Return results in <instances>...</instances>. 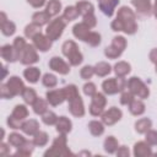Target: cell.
I'll return each mask as SVG.
<instances>
[{"mask_svg":"<svg viewBox=\"0 0 157 157\" xmlns=\"http://www.w3.org/2000/svg\"><path fill=\"white\" fill-rule=\"evenodd\" d=\"M1 56L6 60V61H15L18 58V53L16 52V49L13 48V45H4L1 48Z\"/></svg>","mask_w":157,"mask_h":157,"instance_id":"5bb4252c","label":"cell"},{"mask_svg":"<svg viewBox=\"0 0 157 157\" xmlns=\"http://www.w3.org/2000/svg\"><path fill=\"white\" fill-rule=\"evenodd\" d=\"M42 119H43V121H44L45 124H48V125H52V124H54L55 121H58V118H56V115H55L53 112L45 113Z\"/></svg>","mask_w":157,"mask_h":157,"instance_id":"ee69618b","label":"cell"},{"mask_svg":"<svg viewBox=\"0 0 157 157\" xmlns=\"http://www.w3.org/2000/svg\"><path fill=\"white\" fill-rule=\"evenodd\" d=\"M78 15H80V12H78L77 7L69 6V7H66L65 11H64V20H66V21H72V20H75Z\"/></svg>","mask_w":157,"mask_h":157,"instance_id":"484cf974","label":"cell"},{"mask_svg":"<svg viewBox=\"0 0 157 157\" xmlns=\"http://www.w3.org/2000/svg\"><path fill=\"white\" fill-rule=\"evenodd\" d=\"M93 74H94V67L92 66H85L83 69H81V77L85 80L91 78Z\"/></svg>","mask_w":157,"mask_h":157,"instance_id":"b9f144b4","label":"cell"},{"mask_svg":"<svg viewBox=\"0 0 157 157\" xmlns=\"http://www.w3.org/2000/svg\"><path fill=\"white\" fill-rule=\"evenodd\" d=\"M155 15H156V17H157V0H156V2H155Z\"/></svg>","mask_w":157,"mask_h":157,"instance_id":"11a10c76","label":"cell"},{"mask_svg":"<svg viewBox=\"0 0 157 157\" xmlns=\"http://www.w3.org/2000/svg\"><path fill=\"white\" fill-rule=\"evenodd\" d=\"M13 94L11 93V91L9 90L7 85H2L1 86V97L2 98H11Z\"/></svg>","mask_w":157,"mask_h":157,"instance_id":"681fc988","label":"cell"},{"mask_svg":"<svg viewBox=\"0 0 157 157\" xmlns=\"http://www.w3.org/2000/svg\"><path fill=\"white\" fill-rule=\"evenodd\" d=\"M33 23L37 25V26H42L44 23H47L49 20H50V15L45 11V12H36L33 15Z\"/></svg>","mask_w":157,"mask_h":157,"instance_id":"d6986e66","label":"cell"},{"mask_svg":"<svg viewBox=\"0 0 157 157\" xmlns=\"http://www.w3.org/2000/svg\"><path fill=\"white\" fill-rule=\"evenodd\" d=\"M150 59H151L152 63H156V64H157V49H153V50L151 52V54H150Z\"/></svg>","mask_w":157,"mask_h":157,"instance_id":"db71d44e","label":"cell"},{"mask_svg":"<svg viewBox=\"0 0 157 157\" xmlns=\"http://www.w3.org/2000/svg\"><path fill=\"white\" fill-rule=\"evenodd\" d=\"M63 53L67 56L71 65H78L82 61V54L78 52L77 45L72 40H67L63 45Z\"/></svg>","mask_w":157,"mask_h":157,"instance_id":"7a4b0ae2","label":"cell"},{"mask_svg":"<svg viewBox=\"0 0 157 157\" xmlns=\"http://www.w3.org/2000/svg\"><path fill=\"white\" fill-rule=\"evenodd\" d=\"M18 59L21 60L22 64H33L36 61H38V55L34 50V48L32 45H26L25 49L21 52Z\"/></svg>","mask_w":157,"mask_h":157,"instance_id":"52a82bcc","label":"cell"},{"mask_svg":"<svg viewBox=\"0 0 157 157\" xmlns=\"http://www.w3.org/2000/svg\"><path fill=\"white\" fill-rule=\"evenodd\" d=\"M92 103H94V104H97V105L103 108L105 105V98H104V96L102 93H94L93 98H92Z\"/></svg>","mask_w":157,"mask_h":157,"instance_id":"7bdbcfd3","label":"cell"},{"mask_svg":"<svg viewBox=\"0 0 157 157\" xmlns=\"http://www.w3.org/2000/svg\"><path fill=\"white\" fill-rule=\"evenodd\" d=\"M7 87L9 90L11 91V93L13 96L16 94H21L23 91H25V86H23V82L17 77V76H12L10 77V80L7 81Z\"/></svg>","mask_w":157,"mask_h":157,"instance_id":"30bf717a","label":"cell"},{"mask_svg":"<svg viewBox=\"0 0 157 157\" xmlns=\"http://www.w3.org/2000/svg\"><path fill=\"white\" fill-rule=\"evenodd\" d=\"M134 6L136 7L137 12L142 13V15H148L150 10H151V5L148 0H132Z\"/></svg>","mask_w":157,"mask_h":157,"instance_id":"2e32d148","label":"cell"},{"mask_svg":"<svg viewBox=\"0 0 157 157\" xmlns=\"http://www.w3.org/2000/svg\"><path fill=\"white\" fill-rule=\"evenodd\" d=\"M49 66H50L54 71H58L59 74H63V75L70 72V66H69L61 58H58V56L52 58V60L49 61Z\"/></svg>","mask_w":157,"mask_h":157,"instance_id":"ba28073f","label":"cell"},{"mask_svg":"<svg viewBox=\"0 0 157 157\" xmlns=\"http://www.w3.org/2000/svg\"><path fill=\"white\" fill-rule=\"evenodd\" d=\"M16 27H15V23L13 22H10V21H5V22H1V32L5 34V36H11L13 34Z\"/></svg>","mask_w":157,"mask_h":157,"instance_id":"1f68e13d","label":"cell"},{"mask_svg":"<svg viewBox=\"0 0 157 157\" xmlns=\"http://www.w3.org/2000/svg\"><path fill=\"white\" fill-rule=\"evenodd\" d=\"M47 99L48 102L52 104V105H58V104H61L65 98V93H64V90H54V91H50L47 93Z\"/></svg>","mask_w":157,"mask_h":157,"instance_id":"7c38bea8","label":"cell"},{"mask_svg":"<svg viewBox=\"0 0 157 157\" xmlns=\"http://www.w3.org/2000/svg\"><path fill=\"white\" fill-rule=\"evenodd\" d=\"M60 7H61V4L59 0H50L47 5V12L50 16H54L60 11Z\"/></svg>","mask_w":157,"mask_h":157,"instance_id":"cb8c5ba5","label":"cell"},{"mask_svg":"<svg viewBox=\"0 0 157 157\" xmlns=\"http://www.w3.org/2000/svg\"><path fill=\"white\" fill-rule=\"evenodd\" d=\"M39 70L37 67H27L25 71H23V76L27 78V81H29L31 83H36L39 78Z\"/></svg>","mask_w":157,"mask_h":157,"instance_id":"ac0fdd59","label":"cell"},{"mask_svg":"<svg viewBox=\"0 0 157 157\" xmlns=\"http://www.w3.org/2000/svg\"><path fill=\"white\" fill-rule=\"evenodd\" d=\"M135 126H136V131H139V132H145V131H147V130L151 128V120L147 119V118L140 119L139 121H136Z\"/></svg>","mask_w":157,"mask_h":157,"instance_id":"4dcf8cb0","label":"cell"},{"mask_svg":"<svg viewBox=\"0 0 157 157\" xmlns=\"http://www.w3.org/2000/svg\"><path fill=\"white\" fill-rule=\"evenodd\" d=\"M83 23L87 25L88 27H93V26L96 25V18H94V16H93L92 13H88V15L83 16Z\"/></svg>","mask_w":157,"mask_h":157,"instance_id":"7dc6e473","label":"cell"},{"mask_svg":"<svg viewBox=\"0 0 157 157\" xmlns=\"http://www.w3.org/2000/svg\"><path fill=\"white\" fill-rule=\"evenodd\" d=\"M69 110L71 112L72 115L75 117H82L85 114V109H83V103H82V99L81 97H76L75 99L70 101V107H69Z\"/></svg>","mask_w":157,"mask_h":157,"instance_id":"4fadbf2b","label":"cell"},{"mask_svg":"<svg viewBox=\"0 0 157 157\" xmlns=\"http://www.w3.org/2000/svg\"><path fill=\"white\" fill-rule=\"evenodd\" d=\"M132 99H134V98H132V94H131V93L125 92V93H123L120 102H121V104H128V103H130Z\"/></svg>","mask_w":157,"mask_h":157,"instance_id":"816d5d0a","label":"cell"},{"mask_svg":"<svg viewBox=\"0 0 157 157\" xmlns=\"http://www.w3.org/2000/svg\"><path fill=\"white\" fill-rule=\"evenodd\" d=\"M125 86V81L123 77H118V78H109V80H105L102 85L103 87V91L108 94H114L119 91H121Z\"/></svg>","mask_w":157,"mask_h":157,"instance_id":"5b68a950","label":"cell"},{"mask_svg":"<svg viewBox=\"0 0 157 157\" xmlns=\"http://www.w3.org/2000/svg\"><path fill=\"white\" fill-rule=\"evenodd\" d=\"M43 85L49 87V88L54 87L56 85V77L54 75H52V74H45L44 77H43Z\"/></svg>","mask_w":157,"mask_h":157,"instance_id":"74e56055","label":"cell"},{"mask_svg":"<svg viewBox=\"0 0 157 157\" xmlns=\"http://www.w3.org/2000/svg\"><path fill=\"white\" fill-rule=\"evenodd\" d=\"M129 87L131 93L139 96L140 98H146L148 96V88L144 85V82L137 77H131L129 81Z\"/></svg>","mask_w":157,"mask_h":157,"instance_id":"8992f818","label":"cell"},{"mask_svg":"<svg viewBox=\"0 0 157 157\" xmlns=\"http://www.w3.org/2000/svg\"><path fill=\"white\" fill-rule=\"evenodd\" d=\"M9 144L15 146V147H20L22 144H25V139L20 134H15L13 132V134L9 135Z\"/></svg>","mask_w":157,"mask_h":157,"instance_id":"d6a6232c","label":"cell"},{"mask_svg":"<svg viewBox=\"0 0 157 157\" xmlns=\"http://www.w3.org/2000/svg\"><path fill=\"white\" fill-rule=\"evenodd\" d=\"M85 40L88 44H91L92 47H96V45H98L101 43V36L98 33H96V32H90Z\"/></svg>","mask_w":157,"mask_h":157,"instance_id":"d590c367","label":"cell"},{"mask_svg":"<svg viewBox=\"0 0 157 157\" xmlns=\"http://www.w3.org/2000/svg\"><path fill=\"white\" fill-rule=\"evenodd\" d=\"M47 108H48V105H47L45 101H43L42 98H37L36 102L33 103V110L37 114H43L44 112H47Z\"/></svg>","mask_w":157,"mask_h":157,"instance_id":"f1b7e54d","label":"cell"},{"mask_svg":"<svg viewBox=\"0 0 157 157\" xmlns=\"http://www.w3.org/2000/svg\"><path fill=\"white\" fill-rule=\"evenodd\" d=\"M64 90V93H65V98L70 102L72 99H75L76 97H78V92H77V88L76 86L74 85H70V86H66L63 88Z\"/></svg>","mask_w":157,"mask_h":157,"instance_id":"603a6c76","label":"cell"},{"mask_svg":"<svg viewBox=\"0 0 157 157\" xmlns=\"http://www.w3.org/2000/svg\"><path fill=\"white\" fill-rule=\"evenodd\" d=\"M47 141H48V135H47L45 132L39 131V132L36 134V137H34V144H36V145L43 146V145L47 144Z\"/></svg>","mask_w":157,"mask_h":157,"instance_id":"60d3db41","label":"cell"},{"mask_svg":"<svg viewBox=\"0 0 157 157\" xmlns=\"http://www.w3.org/2000/svg\"><path fill=\"white\" fill-rule=\"evenodd\" d=\"M21 129H22L26 134L32 135V134L37 132V130H38V123H37L36 120H29V121L25 123V124L22 125V128H21Z\"/></svg>","mask_w":157,"mask_h":157,"instance_id":"d4e9b609","label":"cell"},{"mask_svg":"<svg viewBox=\"0 0 157 157\" xmlns=\"http://www.w3.org/2000/svg\"><path fill=\"white\" fill-rule=\"evenodd\" d=\"M22 96H23V99L26 103H29V104H33L37 99V94H36V91L32 90V88H25V91L22 92Z\"/></svg>","mask_w":157,"mask_h":157,"instance_id":"4316f807","label":"cell"},{"mask_svg":"<svg viewBox=\"0 0 157 157\" xmlns=\"http://www.w3.org/2000/svg\"><path fill=\"white\" fill-rule=\"evenodd\" d=\"M39 28V26H37V25H29V26H27L26 27V29H25V33H26V36L27 37H29V38H33L34 36H37L38 33H40V31L38 29Z\"/></svg>","mask_w":157,"mask_h":157,"instance_id":"f35d334b","label":"cell"},{"mask_svg":"<svg viewBox=\"0 0 157 157\" xmlns=\"http://www.w3.org/2000/svg\"><path fill=\"white\" fill-rule=\"evenodd\" d=\"M120 118H121V110L118 109V108H115V107H112V108H110L108 112H105V113L103 114V117H102L103 121H104L105 124H108V125L114 124V123L118 121Z\"/></svg>","mask_w":157,"mask_h":157,"instance_id":"8fae6325","label":"cell"},{"mask_svg":"<svg viewBox=\"0 0 157 157\" xmlns=\"http://www.w3.org/2000/svg\"><path fill=\"white\" fill-rule=\"evenodd\" d=\"M136 156H142V155H150L151 151L148 148V146L144 142H139L135 145V152H134Z\"/></svg>","mask_w":157,"mask_h":157,"instance_id":"e575fe53","label":"cell"},{"mask_svg":"<svg viewBox=\"0 0 157 157\" xmlns=\"http://www.w3.org/2000/svg\"><path fill=\"white\" fill-rule=\"evenodd\" d=\"M88 33H90V27H88L87 25H85L83 22H82V23H78V25H76V26L74 27V34H75V37L78 38V39L85 40L86 37L88 36Z\"/></svg>","mask_w":157,"mask_h":157,"instance_id":"9a60e30c","label":"cell"},{"mask_svg":"<svg viewBox=\"0 0 157 157\" xmlns=\"http://www.w3.org/2000/svg\"><path fill=\"white\" fill-rule=\"evenodd\" d=\"M27 115H28V110H27V108L23 104L16 105L15 109H13V112H12V117L16 118V119H18V120H23Z\"/></svg>","mask_w":157,"mask_h":157,"instance_id":"44dd1931","label":"cell"},{"mask_svg":"<svg viewBox=\"0 0 157 157\" xmlns=\"http://www.w3.org/2000/svg\"><path fill=\"white\" fill-rule=\"evenodd\" d=\"M7 124H9V126L12 128V129H20V128H22V125H23V124H21V120L13 118L12 115L9 117V119H7Z\"/></svg>","mask_w":157,"mask_h":157,"instance_id":"f6af8a7d","label":"cell"},{"mask_svg":"<svg viewBox=\"0 0 157 157\" xmlns=\"http://www.w3.org/2000/svg\"><path fill=\"white\" fill-rule=\"evenodd\" d=\"M76 7H77L78 12L82 13L83 16H86L88 13H93V6L88 1H80V2H77Z\"/></svg>","mask_w":157,"mask_h":157,"instance_id":"7402d4cb","label":"cell"},{"mask_svg":"<svg viewBox=\"0 0 157 157\" xmlns=\"http://www.w3.org/2000/svg\"><path fill=\"white\" fill-rule=\"evenodd\" d=\"M63 20L64 18H55L54 21L50 22V25L47 28V36L49 39L55 40L61 36V33L65 28V22Z\"/></svg>","mask_w":157,"mask_h":157,"instance_id":"277c9868","label":"cell"},{"mask_svg":"<svg viewBox=\"0 0 157 157\" xmlns=\"http://www.w3.org/2000/svg\"><path fill=\"white\" fill-rule=\"evenodd\" d=\"M117 18H119L121 21L123 31H125L126 33L131 34V33H134L136 31L137 26L135 23V15L129 7H125V6L121 7L119 10V12H118V17Z\"/></svg>","mask_w":157,"mask_h":157,"instance_id":"6da1fadb","label":"cell"},{"mask_svg":"<svg viewBox=\"0 0 157 157\" xmlns=\"http://www.w3.org/2000/svg\"><path fill=\"white\" fill-rule=\"evenodd\" d=\"M32 39H33V43H34L36 48L38 50H40V52H47L52 47V39H49L48 37H44L40 33H38L37 36H34Z\"/></svg>","mask_w":157,"mask_h":157,"instance_id":"9c48e42d","label":"cell"},{"mask_svg":"<svg viewBox=\"0 0 157 157\" xmlns=\"http://www.w3.org/2000/svg\"><path fill=\"white\" fill-rule=\"evenodd\" d=\"M56 130L61 134H66L71 130V121L66 117H60L56 121Z\"/></svg>","mask_w":157,"mask_h":157,"instance_id":"e0dca14e","label":"cell"},{"mask_svg":"<svg viewBox=\"0 0 157 157\" xmlns=\"http://www.w3.org/2000/svg\"><path fill=\"white\" fill-rule=\"evenodd\" d=\"M117 147H118V142H117V140L113 136H109L108 139H105V141H104V148H105L107 152L112 153V152L115 151Z\"/></svg>","mask_w":157,"mask_h":157,"instance_id":"836d02e7","label":"cell"},{"mask_svg":"<svg viewBox=\"0 0 157 157\" xmlns=\"http://www.w3.org/2000/svg\"><path fill=\"white\" fill-rule=\"evenodd\" d=\"M88 128H90V131L93 134V135H101L102 132H103V130H104V128H103V125L101 124V123H98V121H91L90 124H88Z\"/></svg>","mask_w":157,"mask_h":157,"instance_id":"8d00e7d4","label":"cell"},{"mask_svg":"<svg viewBox=\"0 0 157 157\" xmlns=\"http://www.w3.org/2000/svg\"><path fill=\"white\" fill-rule=\"evenodd\" d=\"M27 44H26V42H25V39L22 38V37H17V38H15V42H13V48L16 49V52L18 53V56H20V54H21V52L25 49V47H26Z\"/></svg>","mask_w":157,"mask_h":157,"instance_id":"ab89813d","label":"cell"},{"mask_svg":"<svg viewBox=\"0 0 157 157\" xmlns=\"http://www.w3.org/2000/svg\"><path fill=\"white\" fill-rule=\"evenodd\" d=\"M90 112H91L92 115H99L103 112V108L99 107V105H97V104H94V103H92L91 104V108H90Z\"/></svg>","mask_w":157,"mask_h":157,"instance_id":"f907efd6","label":"cell"},{"mask_svg":"<svg viewBox=\"0 0 157 157\" xmlns=\"http://www.w3.org/2000/svg\"><path fill=\"white\" fill-rule=\"evenodd\" d=\"M130 112L134 115H140L145 112V105L142 104V102H140L137 99H132L130 102Z\"/></svg>","mask_w":157,"mask_h":157,"instance_id":"ffe728a7","label":"cell"},{"mask_svg":"<svg viewBox=\"0 0 157 157\" xmlns=\"http://www.w3.org/2000/svg\"><path fill=\"white\" fill-rule=\"evenodd\" d=\"M109 72H110V66L107 63H99L94 67V74H97L98 76H105Z\"/></svg>","mask_w":157,"mask_h":157,"instance_id":"83f0119b","label":"cell"},{"mask_svg":"<svg viewBox=\"0 0 157 157\" xmlns=\"http://www.w3.org/2000/svg\"><path fill=\"white\" fill-rule=\"evenodd\" d=\"M125 45H126V42H125L124 37H115V38H113L112 45L107 47L104 53L108 58H117L123 53Z\"/></svg>","mask_w":157,"mask_h":157,"instance_id":"3957f363","label":"cell"},{"mask_svg":"<svg viewBox=\"0 0 157 157\" xmlns=\"http://www.w3.org/2000/svg\"><path fill=\"white\" fill-rule=\"evenodd\" d=\"M156 71H157V67H156Z\"/></svg>","mask_w":157,"mask_h":157,"instance_id":"9f6ffc18","label":"cell"},{"mask_svg":"<svg viewBox=\"0 0 157 157\" xmlns=\"http://www.w3.org/2000/svg\"><path fill=\"white\" fill-rule=\"evenodd\" d=\"M146 140H147V142H150V144H152V145L157 144V132H156V131H150V132L146 135Z\"/></svg>","mask_w":157,"mask_h":157,"instance_id":"c3c4849f","label":"cell"},{"mask_svg":"<svg viewBox=\"0 0 157 157\" xmlns=\"http://www.w3.org/2000/svg\"><path fill=\"white\" fill-rule=\"evenodd\" d=\"M83 92H85V94H87V96H92V94L96 93V86H94L93 83L88 82V83H86V85L83 86Z\"/></svg>","mask_w":157,"mask_h":157,"instance_id":"bcb514c9","label":"cell"},{"mask_svg":"<svg viewBox=\"0 0 157 157\" xmlns=\"http://www.w3.org/2000/svg\"><path fill=\"white\" fill-rule=\"evenodd\" d=\"M33 7H40L43 4H44V1L45 0H27Z\"/></svg>","mask_w":157,"mask_h":157,"instance_id":"f5cc1de1","label":"cell"},{"mask_svg":"<svg viewBox=\"0 0 157 157\" xmlns=\"http://www.w3.org/2000/svg\"><path fill=\"white\" fill-rule=\"evenodd\" d=\"M115 72H117L118 76H125L126 74L130 72V65L128 63L120 61L115 65Z\"/></svg>","mask_w":157,"mask_h":157,"instance_id":"f546056e","label":"cell"}]
</instances>
